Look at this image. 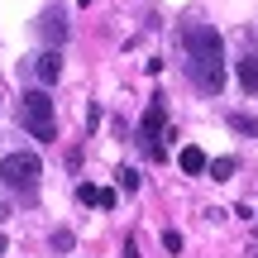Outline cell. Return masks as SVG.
<instances>
[{
    "mask_svg": "<svg viewBox=\"0 0 258 258\" xmlns=\"http://www.w3.org/2000/svg\"><path fill=\"white\" fill-rule=\"evenodd\" d=\"M19 120L34 139H57V124H53V101H48V91H24V101H19Z\"/></svg>",
    "mask_w": 258,
    "mask_h": 258,
    "instance_id": "6da1fadb",
    "label": "cell"
},
{
    "mask_svg": "<svg viewBox=\"0 0 258 258\" xmlns=\"http://www.w3.org/2000/svg\"><path fill=\"white\" fill-rule=\"evenodd\" d=\"M0 177H5L15 191L34 196V191H38V177H43V163H38L34 153H10L5 163H0Z\"/></svg>",
    "mask_w": 258,
    "mask_h": 258,
    "instance_id": "7a4b0ae2",
    "label": "cell"
},
{
    "mask_svg": "<svg viewBox=\"0 0 258 258\" xmlns=\"http://www.w3.org/2000/svg\"><path fill=\"white\" fill-rule=\"evenodd\" d=\"M186 53L201 57V62H220V57H225L220 29H215V24H191V29H186Z\"/></svg>",
    "mask_w": 258,
    "mask_h": 258,
    "instance_id": "3957f363",
    "label": "cell"
},
{
    "mask_svg": "<svg viewBox=\"0 0 258 258\" xmlns=\"http://www.w3.org/2000/svg\"><path fill=\"white\" fill-rule=\"evenodd\" d=\"M163 124H167V105H163V101H153V105L144 110V124H139V134L148 139V158H153V163H163V158H167V148L158 144V134H163Z\"/></svg>",
    "mask_w": 258,
    "mask_h": 258,
    "instance_id": "277c9868",
    "label": "cell"
},
{
    "mask_svg": "<svg viewBox=\"0 0 258 258\" xmlns=\"http://www.w3.org/2000/svg\"><path fill=\"white\" fill-rule=\"evenodd\" d=\"M186 72H191V82L201 86V91L220 96V86H225V62H201V57H191V62H186Z\"/></svg>",
    "mask_w": 258,
    "mask_h": 258,
    "instance_id": "5b68a950",
    "label": "cell"
},
{
    "mask_svg": "<svg viewBox=\"0 0 258 258\" xmlns=\"http://www.w3.org/2000/svg\"><path fill=\"white\" fill-rule=\"evenodd\" d=\"M34 72H38V82H43V86H53L57 77H62V53H57V48H48V53L34 62Z\"/></svg>",
    "mask_w": 258,
    "mask_h": 258,
    "instance_id": "8992f818",
    "label": "cell"
},
{
    "mask_svg": "<svg viewBox=\"0 0 258 258\" xmlns=\"http://www.w3.org/2000/svg\"><path fill=\"white\" fill-rule=\"evenodd\" d=\"M206 163H211V158H206V153H201V148H196V144H182V148H177V167H182L186 177L206 172Z\"/></svg>",
    "mask_w": 258,
    "mask_h": 258,
    "instance_id": "52a82bcc",
    "label": "cell"
},
{
    "mask_svg": "<svg viewBox=\"0 0 258 258\" xmlns=\"http://www.w3.org/2000/svg\"><path fill=\"white\" fill-rule=\"evenodd\" d=\"M38 29H43L48 43H62V38H67V19L62 15H43V24H38Z\"/></svg>",
    "mask_w": 258,
    "mask_h": 258,
    "instance_id": "ba28073f",
    "label": "cell"
},
{
    "mask_svg": "<svg viewBox=\"0 0 258 258\" xmlns=\"http://www.w3.org/2000/svg\"><path fill=\"white\" fill-rule=\"evenodd\" d=\"M239 82H244V91H258V57L253 53L239 62Z\"/></svg>",
    "mask_w": 258,
    "mask_h": 258,
    "instance_id": "9c48e42d",
    "label": "cell"
},
{
    "mask_svg": "<svg viewBox=\"0 0 258 258\" xmlns=\"http://www.w3.org/2000/svg\"><path fill=\"white\" fill-rule=\"evenodd\" d=\"M230 129L244 139H258V120H249V115H230Z\"/></svg>",
    "mask_w": 258,
    "mask_h": 258,
    "instance_id": "30bf717a",
    "label": "cell"
},
{
    "mask_svg": "<svg viewBox=\"0 0 258 258\" xmlns=\"http://www.w3.org/2000/svg\"><path fill=\"white\" fill-rule=\"evenodd\" d=\"M206 172H211L215 182H225V177L234 172V158H215V163H206Z\"/></svg>",
    "mask_w": 258,
    "mask_h": 258,
    "instance_id": "8fae6325",
    "label": "cell"
},
{
    "mask_svg": "<svg viewBox=\"0 0 258 258\" xmlns=\"http://www.w3.org/2000/svg\"><path fill=\"white\" fill-rule=\"evenodd\" d=\"M77 201H82V206H96V201H101V186L82 182V186H77Z\"/></svg>",
    "mask_w": 258,
    "mask_h": 258,
    "instance_id": "7c38bea8",
    "label": "cell"
},
{
    "mask_svg": "<svg viewBox=\"0 0 258 258\" xmlns=\"http://www.w3.org/2000/svg\"><path fill=\"white\" fill-rule=\"evenodd\" d=\"M115 177H120V186H124V191H139V172H134V167H120Z\"/></svg>",
    "mask_w": 258,
    "mask_h": 258,
    "instance_id": "4fadbf2b",
    "label": "cell"
},
{
    "mask_svg": "<svg viewBox=\"0 0 258 258\" xmlns=\"http://www.w3.org/2000/svg\"><path fill=\"white\" fill-rule=\"evenodd\" d=\"M163 249H167V253H182V234L167 230V234H163Z\"/></svg>",
    "mask_w": 258,
    "mask_h": 258,
    "instance_id": "5bb4252c",
    "label": "cell"
},
{
    "mask_svg": "<svg viewBox=\"0 0 258 258\" xmlns=\"http://www.w3.org/2000/svg\"><path fill=\"white\" fill-rule=\"evenodd\" d=\"M53 249H57V253H67V249H72V234L57 230V234H53Z\"/></svg>",
    "mask_w": 258,
    "mask_h": 258,
    "instance_id": "9a60e30c",
    "label": "cell"
},
{
    "mask_svg": "<svg viewBox=\"0 0 258 258\" xmlns=\"http://www.w3.org/2000/svg\"><path fill=\"white\" fill-rule=\"evenodd\" d=\"M124 258H139V239H124Z\"/></svg>",
    "mask_w": 258,
    "mask_h": 258,
    "instance_id": "2e32d148",
    "label": "cell"
},
{
    "mask_svg": "<svg viewBox=\"0 0 258 258\" xmlns=\"http://www.w3.org/2000/svg\"><path fill=\"white\" fill-rule=\"evenodd\" d=\"M0 253H5V234H0Z\"/></svg>",
    "mask_w": 258,
    "mask_h": 258,
    "instance_id": "e0dca14e",
    "label": "cell"
},
{
    "mask_svg": "<svg viewBox=\"0 0 258 258\" xmlns=\"http://www.w3.org/2000/svg\"><path fill=\"white\" fill-rule=\"evenodd\" d=\"M249 258H258V249H249Z\"/></svg>",
    "mask_w": 258,
    "mask_h": 258,
    "instance_id": "ac0fdd59",
    "label": "cell"
}]
</instances>
